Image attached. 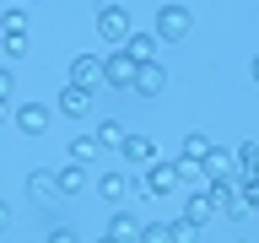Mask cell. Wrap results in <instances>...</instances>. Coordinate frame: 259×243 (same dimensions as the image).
I'll return each mask as SVG.
<instances>
[{"instance_id":"cell-1","label":"cell","mask_w":259,"mask_h":243,"mask_svg":"<svg viewBox=\"0 0 259 243\" xmlns=\"http://www.w3.org/2000/svg\"><path fill=\"white\" fill-rule=\"evenodd\" d=\"M130 32H135L130 27V11L119 6V0H103V6H97V38H103L108 49H124Z\"/></svg>"},{"instance_id":"cell-2","label":"cell","mask_w":259,"mask_h":243,"mask_svg":"<svg viewBox=\"0 0 259 243\" xmlns=\"http://www.w3.org/2000/svg\"><path fill=\"white\" fill-rule=\"evenodd\" d=\"M135 76H141V65L130 60L124 49H113L108 60H103V87H119V92H135Z\"/></svg>"},{"instance_id":"cell-3","label":"cell","mask_w":259,"mask_h":243,"mask_svg":"<svg viewBox=\"0 0 259 243\" xmlns=\"http://www.w3.org/2000/svg\"><path fill=\"white\" fill-rule=\"evenodd\" d=\"M189 27H194L189 6H162L157 11V44H178V38H189Z\"/></svg>"},{"instance_id":"cell-4","label":"cell","mask_w":259,"mask_h":243,"mask_svg":"<svg viewBox=\"0 0 259 243\" xmlns=\"http://www.w3.org/2000/svg\"><path fill=\"white\" fill-rule=\"evenodd\" d=\"M178 184H184V178H178V157H173V162L157 157L151 168H146V178H141V189H146V194H157V200H162V194H173Z\"/></svg>"},{"instance_id":"cell-5","label":"cell","mask_w":259,"mask_h":243,"mask_svg":"<svg viewBox=\"0 0 259 243\" xmlns=\"http://www.w3.org/2000/svg\"><path fill=\"white\" fill-rule=\"evenodd\" d=\"M135 189H141V178H130V173H103V178H97V200H108L113 211L124 206Z\"/></svg>"},{"instance_id":"cell-6","label":"cell","mask_w":259,"mask_h":243,"mask_svg":"<svg viewBox=\"0 0 259 243\" xmlns=\"http://www.w3.org/2000/svg\"><path fill=\"white\" fill-rule=\"evenodd\" d=\"M49 125H54V108H49V103H22V108H16V130L32 135V141L49 135Z\"/></svg>"},{"instance_id":"cell-7","label":"cell","mask_w":259,"mask_h":243,"mask_svg":"<svg viewBox=\"0 0 259 243\" xmlns=\"http://www.w3.org/2000/svg\"><path fill=\"white\" fill-rule=\"evenodd\" d=\"M70 87L97 92V87H103V60H97V54H76V60H70Z\"/></svg>"},{"instance_id":"cell-8","label":"cell","mask_w":259,"mask_h":243,"mask_svg":"<svg viewBox=\"0 0 259 243\" xmlns=\"http://www.w3.org/2000/svg\"><path fill=\"white\" fill-rule=\"evenodd\" d=\"M119 157H124L130 168H151V162H157V146H151V135H141V130H135V135L124 141V151H119Z\"/></svg>"},{"instance_id":"cell-9","label":"cell","mask_w":259,"mask_h":243,"mask_svg":"<svg viewBox=\"0 0 259 243\" xmlns=\"http://www.w3.org/2000/svg\"><path fill=\"white\" fill-rule=\"evenodd\" d=\"M141 227H146V222H135V216L119 206V211L108 216V238H113V243H141Z\"/></svg>"},{"instance_id":"cell-10","label":"cell","mask_w":259,"mask_h":243,"mask_svg":"<svg viewBox=\"0 0 259 243\" xmlns=\"http://www.w3.org/2000/svg\"><path fill=\"white\" fill-rule=\"evenodd\" d=\"M54 108H60V113H70V119H87V113H92V92H87V87H65Z\"/></svg>"},{"instance_id":"cell-11","label":"cell","mask_w":259,"mask_h":243,"mask_svg":"<svg viewBox=\"0 0 259 243\" xmlns=\"http://www.w3.org/2000/svg\"><path fill=\"white\" fill-rule=\"evenodd\" d=\"M216 200H210V189H200V194H189V200H184V216H189L194 227H205V222H216Z\"/></svg>"},{"instance_id":"cell-12","label":"cell","mask_w":259,"mask_h":243,"mask_svg":"<svg viewBox=\"0 0 259 243\" xmlns=\"http://www.w3.org/2000/svg\"><path fill=\"white\" fill-rule=\"evenodd\" d=\"M135 92H141V97H162V92H167V70H162L157 60L141 65V76H135Z\"/></svg>"},{"instance_id":"cell-13","label":"cell","mask_w":259,"mask_h":243,"mask_svg":"<svg viewBox=\"0 0 259 243\" xmlns=\"http://www.w3.org/2000/svg\"><path fill=\"white\" fill-rule=\"evenodd\" d=\"M27 194L44 206V200H54V194H60V178L49 173V168H32V173H27Z\"/></svg>"},{"instance_id":"cell-14","label":"cell","mask_w":259,"mask_h":243,"mask_svg":"<svg viewBox=\"0 0 259 243\" xmlns=\"http://www.w3.org/2000/svg\"><path fill=\"white\" fill-rule=\"evenodd\" d=\"M124 54H130L135 65H151V60H157V32H130Z\"/></svg>"},{"instance_id":"cell-15","label":"cell","mask_w":259,"mask_h":243,"mask_svg":"<svg viewBox=\"0 0 259 243\" xmlns=\"http://www.w3.org/2000/svg\"><path fill=\"white\" fill-rule=\"evenodd\" d=\"M124 141H130V130L119 125V119H103V125H97V146H103V151H124Z\"/></svg>"},{"instance_id":"cell-16","label":"cell","mask_w":259,"mask_h":243,"mask_svg":"<svg viewBox=\"0 0 259 243\" xmlns=\"http://www.w3.org/2000/svg\"><path fill=\"white\" fill-rule=\"evenodd\" d=\"M54 178H60V194H81L87 189V168H81V162H65Z\"/></svg>"},{"instance_id":"cell-17","label":"cell","mask_w":259,"mask_h":243,"mask_svg":"<svg viewBox=\"0 0 259 243\" xmlns=\"http://www.w3.org/2000/svg\"><path fill=\"white\" fill-rule=\"evenodd\" d=\"M97 151H103V146H97V135H76V141H70V151H65V162H81V168H87Z\"/></svg>"},{"instance_id":"cell-18","label":"cell","mask_w":259,"mask_h":243,"mask_svg":"<svg viewBox=\"0 0 259 243\" xmlns=\"http://www.w3.org/2000/svg\"><path fill=\"white\" fill-rule=\"evenodd\" d=\"M238 168H243L248 178H259V141H243V146H238Z\"/></svg>"},{"instance_id":"cell-19","label":"cell","mask_w":259,"mask_h":243,"mask_svg":"<svg viewBox=\"0 0 259 243\" xmlns=\"http://www.w3.org/2000/svg\"><path fill=\"white\" fill-rule=\"evenodd\" d=\"M0 44H6V60H22V54H27V32H0Z\"/></svg>"},{"instance_id":"cell-20","label":"cell","mask_w":259,"mask_h":243,"mask_svg":"<svg viewBox=\"0 0 259 243\" xmlns=\"http://www.w3.org/2000/svg\"><path fill=\"white\" fill-rule=\"evenodd\" d=\"M210 151H216V146H210L205 135H184V157H194V162H205Z\"/></svg>"},{"instance_id":"cell-21","label":"cell","mask_w":259,"mask_h":243,"mask_svg":"<svg viewBox=\"0 0 259 243\" xmlns=\"http://www.w3.org/2000/svg\"><path fill=\"white\" fill-rule=\"evenodd\" d=\"M141 243H173V227H167V222H146L141 227Z\"/></svg>"},{"instance_id":"cell-22","label":"cell","mask_w":259,"mask_h":243,"mask_svg":"<svg viewBox=\"0 0 259 243\" xmlns=\"http://www.w3.org/2000/svg\"><path fill=\"white\" fill-rule=\"evenodd\" d=\"M167 227H173V243H194V232H200L189 216H178V222H167Z\"/></svg>"},{"instance_id":"cell-23","label":"cell","mask_w":259,"mask_h":243,"mask_svg":"<svg viewBox=\"0 0 259 243\" xmlns=\"http://www.w3.org/2000/svg\"><path fill=\"white\" fill-rule=\"evenodd\" d=\"M0 32H27V11H6L0 16Z\"/></svg>"},{"instance_id":"cell-24","label":"cell","mask_w":259,"mask_h":243,"mask_svg":"<svg viewBox=\"0 0 259 243\" xmlns=\"http://www.w3.org/2000/svg\"><path fill=\"white\" fill-rule=\"evenodd\" d=\"M205 173H210V178L232 173V168H227V151H222V146H216V151H210V157H205Z\"/></svg>"},{"instance_id":"cell-25","label":"cell","mask_w":259,"mask_h":243,"mask_svg":"<svg viewBox=\"0 0 259 243\" xmlns=\"http://www.w3.org/2000/svg\"><path fill=\"white\" fill-rule=\"evenodd\" d=\"M178 178H210V173H205V162H194V157H178Z\"/></svg>"},{"instance_id":"cell-26","label":"cell","mask_w":259,"mask_h":243,"mask_svg":"<svg viewBox=\"0 0 259 243\" xmlns=\"http://www.w3.org/2000/svg\"><path fill=\"white\" fill-rule=\"evenodd\" d=\"M238 200H243L248 211H259V178H248V184H243V194H238Z\"/></svg>"},{"instance_id":"cell-27","label":"cell","mask_w":259,"mask_h":243,"mask_svg":"<svg viewBox=\"0 0 259 243\" xmlns=\"http://www.w3.org/2000/svg\"><path fill=\"white\" fill-rule=\"evenodd\" d=\"M44 243H81V232H70V227H54Z\"/></svg>"},{"instance_id":"cell-28","label":"cell","mask_w":259,"mask_h":243,"mask_svg":"<svg viewBox=\"0 0 259 243\" xmlns=\"http://www.w3.org/2000/svg\"><path fill=\"white\" fill-rule=\"evenodd\" d=\"M11 87H16V76L6 70V65H0V103H11Z\"/></svg>"},{"instance_id":"cell-29","label":"cell","mask_w":259,"mask_h":243,"mask_svg":"<svg viewBox=\"0 0 259 243\" xmlns=\"http://www.w3.org/2000/svg\"><path fill=\"white\" fill-rule=\"evenodd\" d=\"M0 125H16V108H11V103H0Z\"/></svg>"},{"instance_id":"cell-30","label":"cell","mask_w":259,"mask_h":243,"mask_svg":"<svg viewBox=\"0 0 259 243\" xmlns=\"http://www.w3.org/2000/svg\"><path fill=\"white\" fill-rule=\"evenodd\" d=\"M6 227H11V206H6V200H0V232H6Z\"/></svg>"},{"instance_id":"cell-31","label":"cell","mask_w":259,"mask_h":243,"mask_svg":"<svg viewBox=\"0 0 259 243\" xmlns=\"http://www.w3.org/2000/svg\"><path fill=\"white\" fill-rule=\"evenodd\" d=\"M248 76H254V81H259V54H254V65H248Z\"/></svg>"},{"instance_id":"cell-32","label":"cell","mask_w":259,"mask_h":243,"mask_svg":"<svg viewBox=\"0 0 259 243\" xmlns=\"http://www.w3.org/2000/svg\"><path fill=\"white\" fill-rule=\"evenodd\" d=\"M97 243H113V238H108V232H103V238H97Z\"/></svg>"},{"instance_id":"cell-33","label":"cell","mask_w":259,"mask_h":243,"mask_svg":"<svg viewBox=\"0 0 259 243\" xmlns=\"http://www.w3.org/2000/svg\"><path fill=\"white\" fill-rule=\"evenodd\" d=\"M27 6H38V0H27Z\"/></svg>"}]
</instances>
